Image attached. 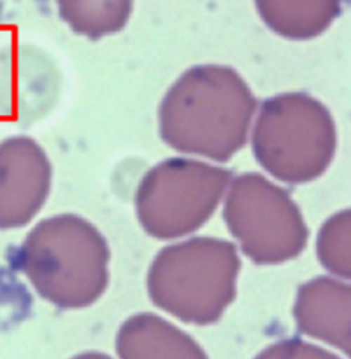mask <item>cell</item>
I'll return each mask as SVG.
<instances>
[{
  "instance_id": "obj_1",
  "label": "cell",
  "mask_w": 351,
  "mask_h": 359,
  "mask_svg": "<svg viewBox=\"0 0 351 359\" xmlns=\"http://www.w3.org/2000/svg\"><path fill=\"white\" fill-rule=\"evenodd\" d=\"M17 262L36 294L63 310L93 306L110 284L109 243L77 214L39 221L21 243Z\"/></svg>"
},
{
  "instance_id": "obj_2",
  "label": "cell",
  "mask_w": 351,
  "mask_h": 359,
  "mask_svg": "<svg viewBox=\"0 0 351 359\" xmlns=\"http://www.w3.org/2000/svg\"><path fill=\"white\" fill-rule=\"evenodd\" d=\"M254 107V97L231 69L197 67L164 99L161 135L177 151L224 162L244 146Z\"/></svg>"
},
{
  "instance_id": "obj_3",
  "label": "cell",
  "mask_w": 351,
  "mask_h": 359,
  "mask_svg": "<svg viewBox=\"0 0 351 359\" xmlns=\"http://www.w3.org/2000/svg\"><path fill=\"white\" fill-rule=\"evenodd\" d=\"M241 255L231 240L194 235L166 243L147 271V294L180 324L207 327L232 304Z\"/></svg>"
},
{
  "instance_id": "obj_4",
  "label": "cell",
  "mask_w": 351,
  "mask_h": 359,
  "mask_svg": "<svg viewBox=\"0 0 351 359\" xmlns=\"http://www.w3.org/2000/svg\"><path fill=\"white\" fill-rule=\"evenodd\" d=\"M231 175L194 159H168L142 179L135 209L142 229L152 239L172 243L198 235L223 205Z\"/></svg>"
},
{
  "instance_id": "obj_5",
  "label": "cell",
  "mask_w": 351,
  "mask_h": 359,
  "mask_svg": "<svg viewBox=\"0 0 351 359\" xmlns=\"http://www.w3.org/2000/svg\"><path fill=\"white\" fill-rule=\"evenodd\" d=\"M224 222L241 258L273 266L298 258L309 243V228L293 198L256 173L230 184L223 202Z\"/></svg>"
},
{
  "instance_id": "obj_6",
  "label": "cell",
  "mask_w": 351,
  "mask_h": 359,
  "mask_svg": "<svg viewBox=\"0 0 351 359\" xmlns=\"http://www.w3.org/2000/svg\"><path fill=\"white\" fill-rule=\"evenodd\" d=\"M329 114L305 95H284L263 104L254 130V152L274 179L302 184L320 177L335 152Z\"/></svg>"
},
{
  "instance_id": "obj_7",
  "label": "cell",
  "mask_w": 351,
  "mask_h": 359,
  "mask_svg": "<svg viewBox=\"0 0 351 359\" xmlns=\"http://www.w3.org/2000/svg\"><path fill=\"white\" fill-rule=\"evenodd\" d=\"M54 179L44 149L29 136L0 142V229L27 228L46 206Z\"/></svg>"
},
{
  "instance_id": "obj_8",
  "label": "cell",
  "mask_w": 351,
  "mask_h": 359,
  "mask_svg": "<svg viewBox=\"0 0 351 359\" xmlns=\"http://www.w3.org/2000/svg\"><path fill=\"white\" fill-rule=\"evenodd\" d=\"M293 317L300 336L351 359V281L320 276L302 284Z\"/></svg>"
},
{
  "instance_id": "obj_9",
  "label": "cell",
  "mask_w": 351,
  "mask_h": 359,
  "mask_svg": "<svg viewBox=\"0 0 351 359\" xmlns=\"http://www.w3.org/2000/svg\"><path fill=\"white\" fill-rule=\"evenodd\" d=\"M117 359H210L183 324L162 313H138L116 334Z\"/></svg>"
},
{
  "instance_id": "obj_10",
  "label": "cell",
  "mask_w": 351,
  "mask_h": 359,
  "mask_svg": "<svg viewBox=\"0 0 351 359\" xmlns=\"http://www.w3.org/2000/svg\"><path fill=\"white\" fill-rule=\"evenodd\" d=\"M340 0H257L266 24L293 39H306L325 29L339 11Z\"/></svg>"
},
{
  "instance_id": "obj_11",
  "label": "cell",
  "mask_w": 351,
  "mask_h": 359,
  "mask_svg": "<svg viewBox=\"0 0 351 359\" xmlns=\"http://www.w3.org/2000/svg\"><path fill=\"white\" fill-rule=\"evenodd\" d=\"M60 20L76 34L100 40L125 28L133 0H57Z\"/></svg>"
},
{
  "instance_id": "obj_12",
  "label": "cell",
  "mask_w": 351,
  "mask_h": 359,
  "mask_svg": "<svg viewBox=\"0 0 351 359\" xmlns=\"http://www.w3.org/2000/svg\"><path fill=\"white\" fill-rule=\"evenodd\" d=\"M316 254L328 276L351 281V209L332 214L322 224Z\"/></svg>"
},
{
  "instance_id": "obj_13",
  "label": "cell",
  "mask_w": 351,
  "mask_h": 359,
  "mask_svg": "<svg viewBox=\"0 0 351 359\" xmlns=\"http://www.w3.org/2000/svg\"><path fill=\"white\" fill-rule=\"evenodd\" d=\"M253 359H343L307 337H287L266 346Z\"/></svg>"
},
{
  "instance_id": "obj_14",
  "label": "cell",
  "mask_w": 351,
  "mask_h": 359,
  "mask_svg": "<svg viewBox=\"0 0 351 359\" xmlns=\"http://www.w3.org/2000/svg\"><path fill=\"white\" fill-rule=\"evenodd\" d=\"M70 359H117L114 357H110L105 353H99V351H86V353H81V354H77L74 357H72Z\"/></svg>"
}]
</instances>
